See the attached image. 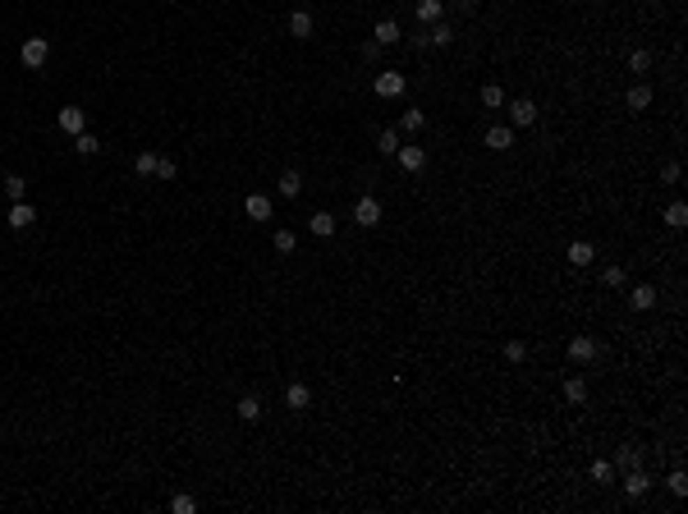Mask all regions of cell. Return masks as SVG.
<instances>
[{"label":"cell","mask_w":688,"mask_h":514,"mask_svg":"<svg viewBox=\"0 0 688 514\" xmlns=\"http://www.w3.org/2000/svg\"><path fill=\"white\" fill-rule=\"evenodd\" d=\"M477 101H482V106H491V110H496V106H505V92L496 88V83H487V88L477 92Z\"/></svg>","instance_id":"cell-30"},{"label":"cell","mask_w":688,"mask_h":514,"mask_svg":"<svg viewBox=\"0 0 688 514\" xmlns=\"http://www.w3.org/2000/svg\"><path fill=\"white\" fill-rule=\"evenodd\" d=\"M510 120L519 124V129H523V124H533V120H537V106H533L528 97H519V101L510 106Z\"/></svg>","instance_id":"cell-13"},{"label":"cell","mask_w":688,"mask_h":514,"mask_svg":"<svg viewBox=\"0 0 688 514\" xmlns=\"http://www.w3.org/2000/svg\"><path fill=\"white\" fill-rule=\"evenodd\" d=\"M652 69V51H634L629 55V74H647Z\"/></svg>","instance_id":"cell-32"},{"label":"cell","mask_w":688,"mask_h":514,"mask_svg":"<svg viewBox=\"0 0 688 514\" xmlns=\"http://www.w3.org/2000/svg\"><path fill=\"white\" fill-rule=\"evenodd\" d=\"M565 400L569 405H588V381H583V377H569L565 381Z\"/></svg>","instance_id":"cell-20"},{"label":"cell","mask_w":688,"mask_h":514,"mask_svg":"<svg viewBox=\"0 0 688 514\" xmlns=\"http://www.w3.org/2000/svg\"><path fill=\"white\" fill-rule=\"evenodd\" d=\"M376 97H404V74H399V69L376 74Z\"/></svg>","instance_id":"cell-5"},{"label":"cell","mask_w":688,"mask_h":514,"mask_svg":"<svg viewBox=\"0 0 688 514\" xmlns=\"http://www.w3.org/2000/svg\"><path fill=\"white\" fill-rule=\"evenodd\" d=\"M156 161H161L156 152H138L133 156V170H138V175H156Z\"/></svg>","instance_id":"cell-28"},{"label":"cell","mask_w":688,"mask_h":514,"mask_svg":"<svg viewBox=\"0 0 688 514\" xmlns=\"http://www.w3.org/2000/svg\"><path fill=\"white\" fill-rule=\"evenodd\" d=\"M395 156H399V165H404L408 175H418V170L427 165V152H422V147H399Z\"/></svg>","instance_id":"cell-12"},{"label":"cell","mask_w":688,"mask_h":514,"mask_svg":"<svg viewBox=\"0 0 688 514\" xmlns=\"http://www.w3.org/2000/svg\"><path fill=\"white\" fill-rule=\"evenodd\" d=\"M170 510H175V514H193V510H197V501H193V496H184V492H179L175 501H170Z\"/></svg>","instance_id":"cell-38"},{"label":"cell","mask_w":688,"mask_h":514,"mask_svg":"<svg viewBox=\"0 0 688 514\" xmlns=\"http://www.w3.org/2000/svg\"><path fill=\"white\" fill-rule=\"evenodd\" d=\"M19 60L28 69H42L46 60H51V42L46 37H23V46H19Z\"/></svg>","instance_id":"cell-1"},{"label":"cell","mask_w":688,"mask_h":514,"mask_svg":"<svg viewBox=\"0 0 688 514\" xmlns=\"http://www.w3.org/2000/svg\"><path fill=\"white\" fill-rule=\"evenodd\" d=\"M284 405L289 409H312V391H307L303 381H294L289 391H284Z\"/></svg>","instance_id":"cell-14"},{"label":"cell","mask_w":688,"mask_h":514,"mask_svg":"<svg viewBox=\"0 0 688 514\" xmlns=\"http://www.w3.org/2000/svg\"><path fill=\"white\" fill-rule=\"evenodd\" d=\"M666 225H670V230H684V225H688V207H684V202H670V207H666Z\"/></svg>","instance_id":"cell-25"},{"label":"cell","mask_w":688,"mask_h":514,"mask_svg":"<svg viewBox=\"0 0 688 514\" xmlns=\"http://www.w3.org/2000/svg\"><path fill=\"white\" fill-rule=\"evenodd\" d=\"M427 42H431V46H450V42H454V33H450V23H445V19H441V23H431V33H427Z\"/></svg>","instance_id":"cell-27"},{"label":"cell","mask_w":688,"mask_h":514,"mask_svg":"<svg viewBox=\"0 0 688 514\" xmlns=\"http://www.w3.org/2000/svg\"><path fill=\"white\" fill-rule=\"evenodd\" d=\"M289 33H294L298 42H307V37H312V14H307V10H294V14H289Z\"/></svg>","instance_id":"cell-15"},{"label":"cell","mask_w":688,"mask_h":514,"mask_svg":"<svg viewBox=\"0 0 688 514\" xmlns=\"http://www.w3.org/2000/svg\"><path fill=\"white\" fill-rule=\"evenodd\" d=\"M487 147H491V152H510L514 147V129L510 124H491V129H487Z\"/></svg>","instance_id":"cell-8"},{"label":"cell","mask_w":688,"mask_h":514,"mask_svg":"<svg viewBox=\"0 0 688 514\" xmlns=\"http://www.w3.org/2000/svg\"><path fill=\"white\" fill-rule=\"evenodd\" d=\"M33 220H37V207H33V202H28V197H23V202H14V207H10V230H28Z\"/></svg>","instance_id":"cell-7"},{"label":"cell","mask_w":688,"mask_h":514,"mask_svg":"<svg viewBox=\"0 0 688 514\" xmlns=\"http://www.w3.org/2000/svg\"><path fill=\"white\" fill-rule=\"evenodd\" d=\"M275 188H280V197H298V193H303V175H298V170H284Z\"/></svg>","instance_id":"cell-18"},{"label":"cell","mask_w":688,"mask_h":514,"mask_svg":"<svg viewBox=\"0 0 688 514\" xmlns=\"http://www.w3.org/2000/svg\"><path fill=\"white\" fill-rule=\"evenodd\" d=\"M353 220H358L362 230H372V225H381V202H376V197H358V202H353Z\"/></svg>","instance_id":"cell-2"},{"label":"cell","mask_w":688,"mask_h":514,"mask_svg":"<svg viewBox=\"0 0 688 514\" xmlns=\"http://www.w3.org/2000/svg\"><path fill=\"white\" fill-rule=\"evenodd\" d=\"M55 120H60V129H65V133H83V124H88V115H83L78 106H65L60 115H55Z\"/></svg>","instance_id":"cell-10"},{"label":"cell","mask_w":688,"mask_h":514,"mask_svg":"<svg viewBox=\"0 0 688 514\" xmlns=\"http://www.w3.org/2000/svg\"><path fill=\"white\" fill-rule=\"evenodd\" d=\"M624 106L629 110H647L652 106V88H647V83H634V88L624 92Z\"/></svg>","instance_id":"cell-11"},{"label":"cell","mask_w":688,"mask_h":514,"mask_svg":"<svg viewBox=\"0 0 688 514\" xmlns=\"http://www.w3.org/2000/svg\"><path fill=\"white\" fill-rule=\"evenodd\" d=\"M592 257H597V248H592V243H569V262H574V266H588L592 262Z\"/></svg>","instance_id":"cell-21"},{"label":"cell","mask_w":688,"mask_h":514,"mask_svg":"<svg viewBox=\"0 0 688 514\" xmlns=\"http://www.w3.org/2000/svg\"><path fill=\"white\" fill-rule=\"evenodd\" d=\"M615 464H620V469L629 473V469H638V464H643V455H638L634 446H620V455H615Z\"/></svg>","instance_id":"cell-29"},{"label":"cell","mask_w":688,"mask_h":514,"mask_svg":"<svg viewBox=\"0 0 688 514\" xmlns=\"http://www.w3.org/2000/svg\"><path fill=\"white\" fill-rule=\"evenodd\" d=\"M588 478H592V482H611V478H615V469H611L606 460H597V464L588 469Z\"/></svg>","instance_id":"cell-34"},{"label":"cell","mask_w":688,"mask_h":514,"mask_svg":"<svg viewBox=\"0 0 688 514\" xmlns=\"http://www.w3.org/2000/svg\"><path fill=\"white\" fill-rule=\"evenodd\" d=\"M505 358H510V363H523L528 358V345H523V340H510V345H505Z\"/></svg>","instance_id":"cell-36"},{"label":"cell","mask_w":688,"mask_h":514,"mask_svg":"<svg viewBox=\"0 0 688 514\" xmlns=\"http://www.w3.org/2000/svg\"><path fill=\"white\" fill-rule=\"evenodd\" d=\"M597 340H592V335H574V340H569V358H574V363H592V358H597Z\"/></svg>","instance_id":"cell-4"},{"label":"cell","mask_w":688,"mask_h":514,"mask_svg":"<svg viewBox=\"0 0 688 514\" xmlns=\"http://www.w3.org/2000/svg\"><path fill=\"white\" fill-rule=\"evenodd\" d=\"M74 152H78V156H97V152H101V138H97V133H88V129L74 133Z\"/></svg>","instance_id":"cell-17"},{"label":"cell","mask_w":688,"mask_h":514,"mask_svg":"<svg viewBox=\"0 0 688 514\" xmlns=\"http://www.w3.org/2000/svg\"><path fill=\"white\" fill-rule=\"evenodd\" d=\"M661 184H679V161L661 165Z\"/></svg>","instance_id":"cell-40"},{"label":"cell","mask_w":688,"mask_h":514,"mask_svg":"<svg viewBox=\"0 0 688 514\" xmlns=\"http://www.w3.org/2000/svg\"><path fill=\"white\" fill-rule=\"evenodd\" d=\"M271 243H275V252H294V248H298L294 230H275V239H271Z\"/></svg>","instance_id":"cell-33"},{"label":"cell","mask_w":688,"mask_h":514,"mask_svg":"<svg viewBox=\"0 0 688 514\" xmlns=\"http://www.w3.org/2000/svg\"><path fill=\"white\" fill-rule=\"evenodd\" d=\"M601 285L620 289V285H624V266H606V271H601Z\"/></svg>","instance_id":"cell-37"},{"label":"cell","mask_w":688,"mask_h":514,"mask_svg":"<svg viewBox=\"0 0 688 514\" xmlns=\"http://www.w3.org/2000/svg\"><path fill=\"white\" fill-rule=\"evenodd\" d=\"M399 37H404V28H399L395 19H381L376 28H372V42H376V46H395Z\"/></svg>","instance_id":"cell-6"},{"label":"cell","mask_w":688,"mask_h":514,"mask_svg":"<svg viewBox=\"0 0 688 514\" xmlns=\"http://www.w3.org/2000/svg\"><path fill=\"white\" fill-rule=\"evenodd\" d=\"M666 482H670V492H675V496H688V473L684 469H675Z\"/></svg>","instance_id":"cell-35"},{"label":"cell","mask_w":688,"mask_h":514,"mask_svg":"<svg viewBox=\"0 0 688 514\" xmlns=\"http://www.w3.org/2000/svg\"><path fill=\"white\" fill-rule=\"evenodd\" d=\"M156 175H161V179H175V175H179V165L170 161V156H161V161H156Z\"/></svg>","instance_id":"cell-39"},{"label":"cell","mask_w":688,"mask_h":514,"mask_svg":"<svg viewBox=\"0 0 688 514\" xmlns=\"http://www.w3.org/2000/svg\"><path fill=\"white\" fill-rule=\"evenodd\" d=\"M239 418L243 423H257V418H262V400H257V395H243L239 400Z\"/></svg>","instance_id":"cell-22"},{"label":"cell","mask_w":688,"mask_h":514,"mask_svg":"<svg viewBox=\"0 0 688 514\" xmlns=\"http://www.w3.org/2000/svg\"><path fill=\"white\" fill-rule=\"evenodd\" d=\"M629 303H634L638 312H647V308H656V289H652V285H634V294H629Z\"/></svg>","instance_id":"cell-19"},{"label":"cell","mask_w":688,"mask_h":514,"mask_svg":"<svg viewBox=\"0 0 688 514\" xmlns=\"http://www.w3.org/2000/svg\"><path fill=\"white\" fill-rule=\"evenodd\" d=\"M376 152H381V156H395V152H399V129H381V138H376Z\"/></svg>","instance_id":"cell-24"},{"label":"cell","mask_w":688,"mask_h":514,"mask_svg":"<svg viewBox=\"0 0 688 514\" xmlns=\"http://www.w3.org/2000/svg\"><path fill=\"white\" fill-rule=\"evenodd\" d=\"M441 14H445L441 0H418V19H422V23H441Z\"/></svg>","instance_id":"cell-23"},{"label":"cell","mask_w":688,"mask_h":514,"mask_svg":"<svg viewBox=\"0 0 688 514\" xmlns=\"http://www.w3.org/2000/svg\"><path fill=\"white\" fill-rule=\"evenodd\" d=\"M376 55H381V46H376V42H362V60H367V65L376 60Z\"/></svg>","instance_id":"cell-41"},{"label":"cell","mask_w":688,"mask_h":514,"mask_svg":"<svg viewBox=\"0 0 688 514\" xmlns=\"http://www.w3.org/2000/svg\"><path fill=\"white\" fill-rule=\"evenodd\" d=\"M427 124V115L422 110H404V120H399V133H418Z\"/></svg>","instance_id":"cell-31"},{"label":"cell","mask_w":688,"mask_h":514,"mask_svg":"<svg viewBox=\"0 0 688 514\" xmlns=\"http://www.w3.org/2000/svg\"><path fill=\"white\" fill-rule=\"evenodd\" d=\"M5 193H10V202H23V197H28V179L23 175H5Z\"/></svg>","instance_id":"cell-26"},{"label":"cell","mask_w":688,"mask_h":514,"mask_svg":"<svg viewBox=\"0 0 688 514\" xmlns=\"http://www.w3.org/2000/svg\"><path fill=\"white\" fill-rule=\"evenodd\" d=\"M243 211H248L252 220H271V197L266 193H248L243 197Z\"/></svg>","instance_id":"cell-9"},{"label":"cell","mask_w":688,"mask_h":514,"mask_svg":"<svg viewBox=\"0 0 688 514\" xmlns=\"http://www.w3.org/2000/svg\"><path fill=\"white\" fill-rule=\"evenodd\" d=\"M307 230L317 234V239H330V234H335V216H330V211H317V216L307 220Z\"/></svg>","instance_id":"cell-16"},{"label":"cell","mask_w":688,"mask_h":514,"mask_svg":"<svg viewBox=\"0 0 688 514\" xmlns=\"http://www.w3.org/2000/svg\"><path fill=\"white\" fill-rule=\"evenodd\" d=\"M647 492H652V478H647L643 469L624 473V496H629V501H638V496H647Z\"/></svg>","instance_id":"cell-3"}]
</instances>
